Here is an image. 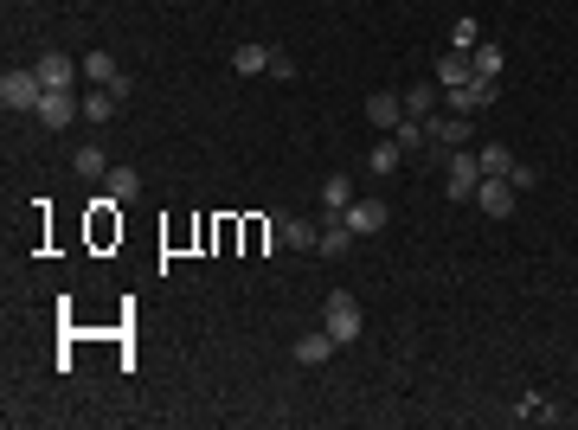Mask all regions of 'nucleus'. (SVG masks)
Returning <instances> with one entry per match:
<instances>
[{
    "label": "nucleus",
    "instance_id": "nucleus-1",
    "mask_svg": "<svg viewBox=\"0 0 578 430\" xmlns=\"http://www.w3.org/2000/svg\"><path fill=\"white\" fill-rule=\"evenodd\" d=\"M431 161H444V193L456 199V206H469L482 187V161L469 155V148H444V155H431Z\"/></svg>",
    "mask_w": 578,
    "mask_h": 430
},
{
    "label": "nucleus",
    "instance_id": "nucleus-2",
    "mask_svg": "<svg viewBox=\"0 0 578 430\" xmlns=\"http://www.w3.org/2000/svg\"><path fill=\"white\" fill-rule=\"evenodd\" d=\"M39 97H45V84H39V71L33 65H7V78H0V103H7L13 116H39Z\"/></svg>",
    "mask_w": 578,
    "mask_h": 430
},
{
    "label": "nucleus",
    "instance_id": "nucleus-3",
    "mask_svg": "<svg viewBox=\"0 0 578 430\" xmlns=\"http://www.w3.org/2000/svg\"><path fill=\"white\" fill-rule=\"evenodd\" d=\"M489 103H501V78H469V84L444 90V110H456V116H482Z\"/></svg>",
    "mask_w": 578,
    "mask_h": 430
},
{
    "label": "nucleus",
    "instance_id": "nucleus-4",
    "mask_svg": "<svg viewBox=\"0 0 578 430\" xmlns=\"http://www.w3.org/2000/svg\"><path fill=\"white\" fill-rule=\"evenodd\" d=\"M322 328H328L341 347H347V341H360V302L347 296V289H334V296L322 302Z\"/></svg>",
    "mask_w": 578,
    "mask_h": 430
},
{
    "label": "nucleus",
    "instance_id": "nucleus-5",
    "mask_svg": "<svg viewBox=\"0 0 578 430\" xmlns=\"http://www.w3.org/2000/svg\"><path fill=\"white\" fill-rule=\"evenodd\" d=\"M78 116H84L78 90H45V97H39V129H71Z\"/></svg>",
    "mask_w": 578,
    "mask_h": 430
},
{
    "label": "nucleus",
    "instance_id": "nucleus-6",
    "mask_svg": "<svg viewBox=\"0 0 578 430\" xmlns=\"http://www.w3.org/2000/svg\"><path fill=\"white\" fill-rule=\"evenodd\" d=\"M84 78H90V84H103V90H116L123 103H129V90H135V84H129V71L116 65L110 52H84Z\"/></svg>",
    "mask_w": 578,
    "mask_h": 430
},
{
    "label": "nucleus",
    "instance_id": "nucleus-7",
    "mask_svg": "<svg viewBox=\"0 0 578 430\" xmlns=\"http://www.w3.org/2000/svg\"><path fill=\"white\" fill-rule=\"evenodd\" d=\"M334 347H341V341H334L328 328H309V334H296L289 360H296V366H328V360H334Z\"/></svg>",
    "mask_w": 578,
    "mask_h": 430
},
{
    "label": "nucleus",
    "instance_id": "nucleus-8",
    "mask_svg": "<svg viewBox=\"0 0 578 430\" xmlns=\"http://www.w3.org/2000/svg\"><path fill=\"white\" fill-rule=\"evenodd\" d=\"M469 122H476V116H456V110H444V116H431V122H424V135H431V148H469Z\"/></svg>",
    "mask_w": 578,
    "mask_h": 430
},
{
    "label": "nucleus",
    "instance_id": "nucleus-9",
    "mask_svg": "<svg viewBox=\"0 0 578 430\" xmlns=\"http://www.w3.org/2000/svg\"><path fill=\"white\" fill-rule=\"evenodd\" d=\"M386 199H354V206H347V225H354V238H379L386 232Z\"/></svg>",
    "mask_w": 578,
    "mask_h": 430
},
{
    "label": "nucleus",
    "instance_id": "nucleus-10",
    "mask_svg": "<svg viewBox=\"0 0 578 430\" xmlns=\"http://www.w3.org/2000/svg\"><path fill=\"white\" fill-rule=\"evenodd\" d=\"M33 71H39V84H45V90H78V71H84V65H71L65 52H45Z\"/></svg>",
    "mask_w": 578,
    "mask_h": 430
},
{
    "label": "nucleus",
    "instance_id": "nucleus-11",
    "mask_svg": "<svg viewBox=\"0 0 578 430\" xmlns=\"http://www.w3.org/2000/svg\"><path fill=\"white\" fill-rule=\"evenodd\" d=\"M514 199H521V193H514L508 180H489V174H482V187H476V206L489 212V219H508V212H514Z\"/></svg>",
    "mask_w": 578,
    "mask_h": 430
},
{
    "label": "nucleus",
    "instance_id": "nucleus-12",
    "mask_svg": "<svg viewBox=\"0 0 578 430\" xmlns=\"http://www.w3.org/2000/svg\"><path fill=\"white\" fill-rule=\"evenodd\" d=\"M437 103H444V84H437V78H424V84L405 90V116H412V122H431Z\"/></svg>",
    "mask_w": 578,
    "mask_h": 430
},
{
    "label": "nucleus",
    "instance_id": "nucleus-13",
    "mask_svg": "<svg viewBox=\"0 0 578 430\" xmlns=\"http://www.w3.org/2000/svg\"><path fill=\"white\" fill-rule=\"evenodd\" d=\"M347 206H354V180H347V174H328V180H322V219H347Z\"/></svg>",
    "mask_w": 578,
    "mask_h": 430
},
{
    "label": "nucleus",
    "instance_id": "nucleus-14",
    "mask_svg": "<svg viewBox=\"0 0 578 430\" xmlns=\"http://www.w3.org/2000/svg\"><path fill=\"white\" fill-rule=\"evenodd\" d=\"M367 122H373V129H399V122H405V97L373 90V97H367Z\"/></svg>",
    "mask_w": 578,
    "mask_h": 430
},
{
    "label": "nucleus",
    "instance_id": "nucleus-15",
    "mask_svg": "<svg viewBox=\"0 0 578 430\" xmlns=\"http://www.w3.org/2000/svg\"><path fill=\"white\" fill-rule=\"evenodd\" d=\"M103 193H110L116 206H129V199H142V167H110V174H103Z\"/></svg>",
    "mask_w": 578,
    "mask_h": 430
},
{
    "label": "nucleus",
    "instance_id": "nucleus-16",
    "mask_svg": "<svg viewBox=\"0 0 578 430\" xmlns=\"http://www.w3.org/2000/svg\"><path fill=\"white\" fill-rule=\"evenodd\" d=\"M431 78L444 84V90H456V84H469V78H476V65H469V52H456V45H450V52L437 58V71H431Z\"/></svg>",
    "mask_w": 578,
    "mask_h": 430
},
{
    "label": "nucleus",
    "instance_id": "nucleus-17",
    "mask_svg": "<svg viewBox=\"0 0 578 430\" xmlns=\"http://www.w3.org/2000/svg\"><path fill=\"white\" fill-rule=\"evenodd\" d=\"M347 244H354V225H347V219H322L315 251H322V257H347Z\"/></svg>",
    "mask_w": 578,
    "mask_h": 430
},
{
    "label": "nucleus",
    "instance_id": "nucleus-18",
    "mask_svg": "<svg viewBox=\"0 0 578 430\" xmlns=\"http://www.w3.org/2000/svg\"><path fill=\"white\" fill-rule=\"evenodd\" d=\"M71 167H78L84 180H103V174H110V148H103V142H84L78 155H71Z\"/></svg>",
    "mask_w": 578,
    "mask_h": 430
},
{
    "label": "nucleus",
    "instance_id": "nucleus-19",
    "mask_svg": "<svg viewBox=\"0 0 578 430\" xmlns=\"http://www.w3.org/2000/svg\"><path fill=\"white\" fill-rule=\"evenodd\" d=\"M277 238L289 244V251H315V238H322V232H315L309 219H289V212H283V219H277Z\"/></svg>",
    "mask_w": 578,
    "mask_h": 430
},
{
    "label": "nucleus",
    "instance_id": "nucleus-20",
    "mask_svg": "<svg viewBox=\"0 0 578 430\" xmlns=\"http://www.w3.org/2000/svg\"><path fill=\"white\" fill-rule=\"evenodd\" d=\"M476 161H482V174H489V180H508L514 148H508V142H482V148H476Z\"/></svg>",
    "mask_w": 578,
    "mask_h": 430
},
{
    "label": "nucleus",
    "instance_id": "nucleus-21",
    "mask_svg": "<svg viewBox=\"0 0 578 430\" xmlns=\"http://www.w3.org/2000/svg\"><path fill=\"white\" fill-rule=\"evenodd\" d=\"M232 71H238V78H257V71H270V45H238V52H232Z\"/></svg>",
    "mask_w": 578,
    "mask_h": 430
},
{
    "label": "nucleus",
    "instance_id": "nucleus-22",
    "mask_svg": "<svg viewBox=\"0 0 578 430\" xmlns=\"http://www.w3.org/2000/svg\"><path fill=\"white\" fill-rule=\"evenodd\" d=\"M367 167H373L379 180H386V174H399V167H405V148H399V142H392V135H386V142H373V155H367Z\"/></svg>",
    "mask_w": 578,
    "mask_h": 430
},
{
    "label": "nucleus",
    "instance_id": "nucleus-23",
    "mask_svg": "<svg viewBox=\"0 0 578 430\" xmlns=\"http://www.w3.org/2000/svg\"><path fill=\"white\" fill-rule=\"evenodd\" d=\"M78 103H84V116H90V122H110L116 110H123V97H116V90H103V84L90 90V97H78Z\"/></svg>",
    "mask_w": 578,
    "mask_h": 430
},
{
    "label": "nucleus",
    "instance_id": "nucleus-24",
    "mask_svg": "<svg viewBox=\"0 0 578 430\" xmlns=\"http://www.w3.org/2000/svg\"><path fill=\"white\" fill-rule=\"evenodd\" d=\"M392 142H399L405 155H418V148H431V135H424V122H412V116H405L399 129H392Z\"/></svg>",
    "mask_w": 578,
    "mask_h": 430
},
{
    "label": "nucleus",
    "instance_id": "nucleus-25",
    "mask_svg": "<svg viewBox=\"0 0 578 430\" xmlns=\"http://www.w3.org/2000/svg\"><path fill=\"white\" fill-rule=\"evenodd\" d=\"M514 424H559V411L540 405V398H521V405H514Z\"/></svg>",
    "mask_w": 578,
    "mask_h": 430
},
{
    "label": "nucleus",
    "instance_id": "nucleus-26",
    "mask_svg": "<svg viewBox=\"0 0 578 430\" xmlns=\"http://www.w3.org/2000/svg\"><path fill=\"white\" fill-rule=\"evenodd\" d=\"M469 65H476V78H501V45H476Z\"/></svg>",
    "mask_w": 578,
    "mask_h": 430
},
{
    "label": "nucleus",
    "instance_id": "nucleus-27",
    "mask_svg": "<svg viewBox=\"0 0 578 430\" xmlns=\"http://www.w3.org/2000/svg\"><path fill=\"white\" fill-rule=\"evenodd\" d=\"M508 187H514V193H534V187H540V167H534V161H514V167H508Z\"/></svg>",
    "mask_w": 578,
    "mask_h": 430
},
{
    "label": "nucleus",
    "instance_id": "nucleus-28",
    "mask_svg": "<svg viewBox=\"0 0 578 430\" xmlns=\"http://www.w3.org/2000/svg\"><path fill=\"white\" fill-rule=\"evenodd\" d=\"M450 45H456V52H476V45H482L476 20H456V26H450Z\"/></svg>",
    "mask_w": 578,
    "mask_h": 430
},
{
    "label": "nucleus",
    "instance_id": "nucleus-29",
    "mask_svg": "<svg viewBox=\"0 0 578 430\" xmlns=\"http://www.w3.org/2000/svg\"><path fill=\"white\" fill-rule=\"evenodd\" d=\"M270 78H283V84H289V78H296V58H289V52H283V45H270Z\"/></svg>",
    "mask_w": 578,
    "mask_h": 430
}]
</instances>
